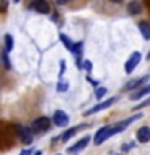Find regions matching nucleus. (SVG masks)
I'll list each match as a JSON object with an SVG mask.
<instances>
[{"instance_id": "f257e3e1", "label": "nucleus", "mask_w": 150, "mask_h": 155, "mask_svg": "<svg viewBox=\"0 0 150 155\" xmlns=\"http://www.w3.org/2000/svg\"><path fill=\"white\" fill-rule=\"evenodd\" d=\"M116 102V97H110V99H106L105 102H100V104H97L95 107H92V108L89 110H86L84 111V116H90V115H94L97 113V111H102V110H105V108H108V107H111Z\"/></svg>"}, {"instance_id": "f03ea898", "label": "nucleus", "mask_w": 150, "mask_h": 155, "mask_svg": "<svg viewBox=\"0 0 150 155\" xmlns=\"http://www.w3.org/2000/svg\"><path fill=\"white\" fill-rule=\"evenodd\" d=\"M108 137H111V126H103V128H100V129L95 133V136H94V144H95V145H100L102 142H105Z\"/></svg>"}, {"instance_id": "7ed1b4c3", "label": "nucleus", "mask_w": 150, "mask_h": 155, "mask_svg": "<svg viewBox=\"0 0 150 155\" xmlns=\"http://www.w3.org/2000/svg\"><path fill=\"white\" fill-rule=\"evenodd\" d=\"M139 61H140V53L132 52V55L129 57V60L126 61V65H124V71L128 73V74H131V73L135 70V66L139 65Z\"/></svg>"}, {"instance_id": "20e7f679", "label": "nucleus", "mask_w": 150, "mask_h": 155, "mask_svg": "<svg viewBox=\"0 0 150 155\" xmlns=\"http://www.w3.org/2000/svg\"><path fill=\"white\" fill-rule=\"evenodd\" d=\"M48 128H50V120L47 116H41V118L34 120V123H32V131H37V133L47 131Z\"/></svg>"}, {"instance_id": "39448f33", "label": "nucleus", "mask_w": 150, "mask_h": 155, "mask_svg": "<svg viewBox=\"0 0 150 155\" xmlns=\"http://www.w3.org/2000/svg\"><path fill=\"white\" fill-rule=\"evenodd\" d=\"M53 123L57 126H60V128H63V126H66L70 123V116H68L63 110H57L55 113H53Z\"/></svg>"}, {"instance_id": "423d86ee", "label": "nucleus", "mask_w": 150, "mask_h": 155, "mask_svg": "<svg viewBox=\"0 0 150 155\" xmlns=\"http://www.w3.org/2000/svg\"><path fill=\"white\" fill-rule=\"evenodd\" d=\"M31 7L36 10L37 13H42V15L50 13V7H48V3L45 2V0H34Z\"/></svg>"}, {"instance_id": "0eeeda50", "label": "nucleus", "mask_w": 150, "mask_h": 155, "mask_svg": "<svg viewBox=\"0 0 150 155\" xmlns=\"http://www.w3.org/2000/svg\"><path fill=\"white\" fill-rule=\"evenodd\" d=\"M18 136H19V139L23 140V144H31L32 142V133H31V129L23 128V126H18Z\"/></svg>"}, {"instance_id": "6e6552de", "label": "nucleus", "mask_w": 150, "mask_h": 155, "mask_svg": "<svg viewBox=\"0 0 150 155\" xmlns=\"http://www.w3.org/2000/svg\"><path fill=\"white\" fill-rule=\"evenodd\" d=\"M89 140H90V137H89V136H84V137H82V139H81L77 144L71 145V147H68V152H70V153H76V152H79V150L86 149V145L89 144Z\"/></svg>"}, {"instance_id": "1a4fd4ad", "label": "nucleus", "mask_w": 150, "mask_h": 155, "mask_svg": "<svg viewBox=\"0 0 150 155\" xmlns=\"http://www.w3.org/2000/svg\"><path fill=\"white\" fill-rule=\"evenodd\" d=\"M137 140L140 144H145L150 140V128H147V126H142L139 131H137Z\"/></svg>"}, {"instance_id": "9d476101", "label": "nucleus", "mask_w": 150, "mask_h": 155, "mask_svg": "<svg viewBox=\"0 0 150 155\" xmlns=\"http://www.w3.org/2000/svg\"><path fill=\"white\" fill-rule=\"evenodd\" d=\"M139 31H140V34H142V37L145 39V41H148L150 39V24L147 21L139 23Z\"/></svg>"}, {"instance_id": "9b49d317", "label": "nucleus", "mask_w": 150, "mask_h": 155, "mask_svg": "<svg viewBox=\"0 0 150 155\" xmlns=\"http://www.w3.org/2000/svg\"><path fill=\"white\" fill-rule=\"evenodd\" d=\"M140 12H142V5H140L137 0H132V2L128 5V13H131V15H139Z\"/></svg>"}, {"instance_id": "f8f14e48", "label": "nucleus", "mask_w": 150, "mask_h": 155, "mask_svg": "<svg viewBox=\"0 0 150 155\" xmlns=\"http://www.w3.org/2000/svg\"><path fill=\"white\" fill-rule=\"evenodd\" d=\"M147 79H148V78L145 76V78H139V79H135V81H131V82H128V84L124 86V89H126V91L135 89V87H137V86H140V84H142V82H145Z\"/></svg>"}, {"instance_id": "ddd939ff", "label": "nucleus", "mask_w": 150, "mask_h": 155, "mask_svg": "<svg viewBox=\"0 0 150 155\" xmlns=\"http://www.w3.org/2000/svg\"><path fill=\"white\" fill-rule=\"evenodd\" d=\"M147 94H150V84H148V86H145V87H142V89H140L139 92L132 94V95H131V99L137 100V99H140V97H144V95H147Z\"/></svg>"}, {"instance_id": "4468645a", "label": "nucleus", "mask_w": 150, "mask_h": 155, "mask_svg": "<svg viewBox=\"0 0 150 155\" xmlns=\"http://www.w3.org/2000/svg\"><path fill=\"white\" fill-rule=\"evenodd\" d=\"M13 48V37L10 36V34H5V52H11Z\"/></svg>"}, {"instance_id": "2eb2a0df", "label": "nucleus", "mask_w": 150, "mask_h": 155, "mask_svg": "<svg viewBox=\"0 0 150 155\" xmlns=\"http://www.w3.org/2000/svg\"><path fill=\"white\" fill-rule=\"evenodd\" d=\"M60 39H61V42L65 44V47H66V48H70V50H73V47H74V44H73V42L70 41V37H68L66 34H60Z\"/></svg>"}, {"instance_id": "dca6fc26", "label": "nucleus", "mask_w": 150, "mask_h": 155, "mask_svg": "<svg viewBox=\"0 0 150 155\" xmlns=\"http://www.w3.org/2000/svg\"><path fill=\"white\" fill-rule=\"evenodd\" d=\"M77 129H79V126H76V128H71L70 131H66V133L61 136V139H63V140H68V139H71L73 136H74V134L77 133Z\"/></svg>"}, {"instance_id": "f3484780", "label": "nucleus", "mask_w": 150, "mask_h": 155, "mask_svg": "<svg viewBox=\"0 0 150 155\" xmlns=\"http://www.w3.org/2000/svg\"><path fill=\"white\" fill-rule=\"evenodd\" d=\"M81 50H82V42H76L71 52L74 53V55H79V53H81Z\"/></svg>"}, {"instance_id": "a211bd4d", "label": "nucleus", "mask_w": 150, "mask_h": 155, "mask_svg": "<svg viewBox=\"0 0 150 155\" xmlns=\"http://www.w3.org/2000/svg\"><path fill=\"white\" fill-rule=\"evenodd\" d=\"M105 94H106V89H105V87H99V89H97V92H95V97H97V99H102Z\"/></svg>"}, {"instance_id": "6ab92c4d", "label": "nucleus", "mask_w": 150, "mask_h": 155, "mask_svg": "<svg viewBox=\"0 0 150 155\" xmlns=\"http://www.w3.org/2000/svg\"><path fill=\"white\" fill-rule=\"evenodd\" d=\"M8 8V0H0V13H5Z\"/></svg>"}, {"instance_id": "aec40b11", "label": "nucleus", "mask_w": 150, "mask_h": 155, "mask_svg": "<svg viewBox=\"0 0 150 155\" xmlns=\"http://www.w3.org/2000/svg\"><path fill=\"white\" fill-rule=\"evenodd\" d=\"M148 105H150V97H148V99H145L142 104L135 105V110H140V108H144V107H148Z\"/></svg>"}, {"instance_id": "412c9836", "label": "nucleus", "mask_w": 150, "mask_h": 155, "mask_svg": "<svg viewBox=\"0 0 150 155\" xmlns=\"http://www.w3.org/2000/svg\"><path fill=\"white\" fill-rule=\"evenodd\" d=\"M57 89L60 91V92H65L68 89V84L66 82H58V86H57Z\"/></svg>"}, {"instance_id": "4be33fe9", "label": "nucleus", "mask_w": 150, "mask_h": 155, "mask_svg": "<svg viewBox=\"0 0 150 155\" xmlns=\"http://www.w3.org/2000/svg\"><path fill=\"white\" fill-rule=\"evenodd\" d=\"M3 63H5V68H11V65H10V61H8V55H7V52L3 53Z\"/></svg>"}, {"instance_id": "5701e85b", "label": "nucleus", "mask_w": 150, "mask_h": 155, "mask_svg": "<svg viewBox=\"0 0 150 155\" xmlns=\"http://www.w3.org/2000/svg\"><path fill=\"white\" fill-rule=\"evenodd\" d=\"M82 66H84V68H86L87 71H90V70H92V63H90L89 60H86L84 63H82Z\"/></svg>"}, {"instance_id": "b1692460", "label": "nucleus", "mask_w": 150, "mask_h": 155, "mask_svg": "<svg viewBox=\"0 0 150 155\" xmlns=\"http://www.w3.org/2000/svg\"><path fill=\"white\" fill-rule=\"evenodd\" d=\"M19 155H32V149H26V150H23Z\"/></svg>"}, {"instance_id": "393cba45", "label": "nucleus", "mask_w": 150, "mask_h": 155, "mask_svg": "<svg viewBox=\"0 0 150 155\" xmlns=\"http://www.w3.org/2000/svg\"><path fill=\"white\" fill-rule=\"evenodd\" d=\"M63 71H65V61L61 60V70H60V76L63 74Z\"/></svg>"}, {"instance_id": "a878e982", "label": "nucleus", "mask_w": 150, "mask_h": 155, "mask_svg": "<svg viewBox=\"0 0 150 155\" xmlns=\"http://www.w3.org/2000/svg\"><path fill=\"white\" fill-rule=\"evenodd\" d=\"M57 3L58 5H63V3H66V0H57Z\"/></svg>"}, {"instance_id": "bb28decb", "label": "nucleus", "mask_w": 150, "mask_h": 155, "mask_svg": "<svg viewBox=\"0 0 150 155\" xmlns=\"http://www.w3.org/2000/svg\"><path fill=\"white\" fill-rule=\"evenodd\" d=\"M34 155H42V152H41V150H37V152L34 153Z\"/></svg>"}, {"instance_id": "cd10ccee", "label": "nucleus", "mask_w": 150, "mask_h": 155, "mask_svg": "<svg viewBox=\"0 0 150 155\" xmlns=\"http://www.w3.org/2000/svg\"><path fill=\"white\" fill-rule=\"evenodd\" d=\"M111 2H121V0H111Z\"/></svg>"}, {"instance_id": "c85d7f7f", "label": "nucleus", "mask_w": 150, "mask_h": 155, "mask_svg": "<svg viewBox=\"0 0 150 155\" xmlns=\"http://www.w3.org/2000/svg\"><path fill=\"white\" fill-rule=\"evenodd\" d=\"M15 2H19V0H15Z\"/></svg>"}]
</instances>
